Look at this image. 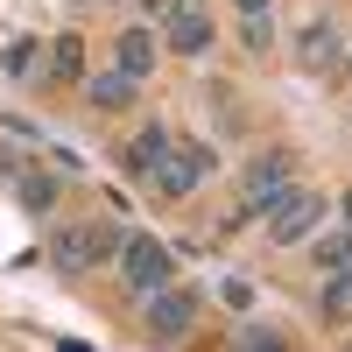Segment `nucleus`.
<instances>
[{"label":"nucleus","instance_id":"f257e3e1","mask_svg":"<svg viewBox=\"0 0 352 352\" xmlns=\"http://www.w3.org/2000/svg\"><path fill=\"white\" fill-rule=\"evenodd\" d=\"M120 247H127V232L113 219H64L50 232L56 275H92V268H106V261H120Z\"/></svg>","mask_w":352,"mask_h":352},{"label":"nucleus","instance_id":"f03ea898","mask_svg":"<svg viewBox=\"0 0 352 352\" xmlns=\"http://www.w3.org/2000/svg\"><path fill=\"white\" fill-rule=\"evenodd\" d=\"M289 184H296V155H282V148L254 155V162L240 169V212H232L226 226H240V219H268L275 204L289 197Z\"/></svg>","mask_w":352,"mask_h":352},{"label":"nucleus","instance_id":"7ed1b4c3","mask_svg":"<svg viewBox=\"0 0 352 352\" xmlns=\"http://www.w3.org/2000/svg\"><path fill=\"white\" fill-rule=\"evenodd\" d=\"M120 282H127V296H155V289L176 282V254L162 240H148V232H127V247H120Z\"/></svg>","mask_w":352,"mask_h":352},{"label":"nucleus","instance_id":"20e7f679","mask_svg":"<svg viewBox=\"0 0 352 352\" xmlns=\"http://www.w3.org/2000/svg\"><path fill=\"white\" fill-rule=\"evenodd\" d=\"M324 212H331V197L324 190H303V184H289V197L268 212V247H303L317 226H324Z\"/></svg>","mask_w":352,"mask_h":352},{"label":"nucleus","instance_id":"39448f33","mask_svg":"<svg viewBox=\"0 0 352 352\" xmlns=\"http://www.w3.org/2000/svg\"><path fill=\"white\" fill-rule=\"evenodd\" d=\"M197 317H204V303H197V289H184V282H169V289H155V296H141V324H148L155 345H162V338H190Z\"/></svg>","mask_w":352,"mask_h":352},{"label":"nucleus","instance_id":"423d86ee","mask_svg":"<svg viewBox=\"0 0 352 352\" xmlns=\"http://www.w3.org/2000/svg\"><path fill=\"white\" fill-rule=\"evenodd\" d=\"M212 169H219V162H212V148H204V141H176L169 162H162V176H155V190H162V197H190Z\"/></svg>","mask_w":352,"mask_h":352},{"label":"nucleus","instance_id":"0eeeda50","mask_svg":"<svg viewBox=\"0 0 352 352\" xmlns=\"http://www.w3.org/2000/svg\"><path fill=\"white\" fill-rule=\"evenodd\" d=\"M162 50H176V56H204V50H212V14H204L197 0H184V8L162 21Z\"/></svg>","mask_w":352,"mask_h":352},{"label":"nucleus","instance_id":"6e6552de","mask_svg":"<svg viewBox=\"0 0 352 352\" xmlns=\"http://www.w3.org/2000/svg\"><path fill=\"white\" fill-rule=\"evenodd\" d=\"M169 148H176V134L169 127H141L134 141H127V176H134V184H155V176H162V162H169Z\"/></svg>","mask_w":352,"mask_h":352},{"label":"nucleus","instance_id":"1a4fd4ad","mask_svg":"<svg viewBox=\"0 0 352 352\" xmlns=\"http://www.w3.org/2000/svg\"><path fill=\"white\" fill-rule=\"evenodd\" d=\"M155 56H162L155 50V28H120V36H113V71H127L134 85L155 71Z\"/></svg>","mask_w":352,"mask_h":352},{"label":"nucleus","instance_id":"9d476101","mask_svg":"<svg viewBox=\"0 0 352 352\" xmlns=\"http://www.w3.org/2000/svg\"><path fill=\"white\" fill-rule=\"evenodd\" d=\"M296 56L310 71H331V64H345V36H338V21H310L303 36H296Z\"/></svg>","mask_w":352,"mask_h":352},{"label":"nucleus","instance_id":"9b49d317","mask_svg":"<svg viewBox=\"0 0 352 352\" xmlns=\"http://www.w3.org/2000/svg\"><path fill=\"white\" fill-rule=\"evenodd\" d=\"M134 92H141V85H134L127 71H99V78H85V106H92V113H127Z\"/></svg>","mask_w":352,"mask_h":352},{"label":"nucleus","instance_id":"f8f14e48","mask_svg":"<svg viewBox=\"0 0 352 352\" xmlns=\"http://www.w3.org/2000/svg\"><path fill=\"white\" fill-rule=\"evenodd\" d=\"M43 64H50V85H78V78H85V43H78V36H50V56H43Z\"/></svg>","mask_w":352,"mask_h":352},{"label":"nucleus","instance_id":"ddd939ff","mask_svg":"<svg viewBox=\"0 0 352 352\" xmlns=\"http://www.w3.org/2000/svg\"><path fill=\"white\" fill-rule=\"evenodd\" d=\"M21 204H28V212H56V176L50 169H28L21 176Z\"/></svg>","mask_w":352,"mask_h":352},{"label":"nucleus","instance_id":"4468645a","mask_svg":"<svg viewBox=\"0 0 352 352\" xmlns=\"http://www.w3.org/2000/svg\"><path fill=\"white\" fill-rule=\"evenodd\" d=\"M240 43H247V56H268V50H275L268 14H240Z\"/></svg>","mask_w":352,"mask_h":352},{"label":"nucleus","instance_id":"2eb2a0df","mask_svg":"<svg viewBox=\"0 0 352 352\" xmlns=\"http://www.w3.org/2000/svg\"><path fill=\"white\" fill-rule=\"evenodd\" d=\"M324 317H352V268H338L324 282Z\"/></svg>","mask_w":352,"mask_h":352},{"label":"nucleus","instance_id":"dca6fc26","mask_svg":"<svg viewBox=\"0 0 352 352\" xmlns=\"http://www.w3.org/2000/svg\"><path fill=\"white\" fill-rule=\"evenodd\" d=\"M317 261H324L331 275H338V268H352V232H331V240L317 247Z\"/></svg>","mask_w":352,"mask_h":352},{"label":"nucleus","instance_id":"f3484780","mask_svg":"<svg viewBox=\"0 0 352 352\" xmlns=\"http://www.w3.org/2000/svg\"><path fill=\"white\" fill-rule=\"evenodd\" d=\"M232 352H289V338H275V331H240Z\"/></svg>","mask_w":352,"mask_h":352},{"label":"nucleus","instance_id":"a211bd4d","mask_svg":"<svg viewBox=\"0 0 352 352\" xmlns=\"http://www.w3.org/2000/svg\"><path fill=\"white\" fill-rule=\"evenodd\" d=\"M141 8H148V14H155V21H169V14H176V8H184V0H141Z\"/></svg>","mask_w":352,"mask_h":352},{"label":"nucleus","instance_id":"6ab92c4d","mask_svg":"<svg viewBox=\"0 0 352 352\" xmlns=\"http://www.w3.org/2000/svg\"><path fill=\"white\" fill-rule=\"evenodd\" d=\"M232 8H240V14H268L275 0H232Z\"/></svg>","mask_w":352,"mask_h":352},{"label":"nucleus","instance_id":"aec40b11","mask_svg":"<svg viewBox=\"0 0 352 352\" xmlns=\"http://www.w3.org/2000/svg\"><path fill=\"white\" fill-rule=\"evenodd\" d=\"M338 226H345V232H352V190H345V197H338Z\"/></svg>","mask_w":352,"mask_h":352},{"label":"nucleus","instance_id":"412c9836","mask_svg":"<svg viewBox=\"0 0 352 352\" xmlns=\"http://www.w3.org/2000/svg\"><path fill=\"white\" fill-rule=\"evenodd\" d=\"M345 64H352V50H345Z\"/></svg>","mask_w":352,"mask_h":352}]
</instances>
